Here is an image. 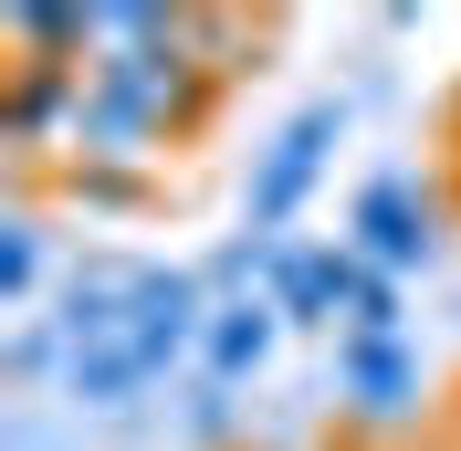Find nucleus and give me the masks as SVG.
Instances as JSON below:
<instances>
[{
	"instance_id": "0eeeda50",
	"label": "nucleus",
	"mask_w": 461,
	"mask_h": 451,
	"mask_svg": "<svg viewBox=\"0 0 461 451\" xmlns=\"http://www.w3.org/2000/svg\"><path fill=\"white\" fill-rule=\"evenodd\" d=\"M32 294H42V221L11 210L0 221V305H32Z\"/></svg>"
},
{
	"instance_id": "20e7f679",
	"label": "nucleus",
	"mask_w": 461,
	"mask_h": 451,
	"mask_svg": "<svg viewBox=\"0 0 461 451\" xmlns=\"http://www.w3.org/2000/svg\"><path fill=\"white\" fill-rule=\"evenodd\" d=\"M336 399L357 430H409L430 399V357L420 336H336Z\"/></svg>"
},
{
	"instance_id": "f03ea898",
	"label": "nucleus",
	"mask_w": 461,
	"mask_h": 451,
	"mask_svg": "<svg viewBox=\"0 0 461 451\" xmlns=\"http://www.w3.org/2000/svg\"><path fill=\"white\" fill-rule=\"evenodd\" d=\"M336 147H346V95L294 106L284 126L252 147V179H241V231H252V242H294L304 199H315L325 169H336Z\"/></svg>"
},
{
	"instance_id": "6e6552de",
	"label": "nucleus",
	"mask_w": 461,
	"mask_h": 451,
	"mask_svg": "<svg viewBox=\"0 0 461 451\" xmlns=\"http://www.w3.org/2000/svg\"><path fill=\"white\" fill-rule=\"evenodd\" d=\"M346 336H409V283L367 273V283H357V305H346Z\"/></svg>"
},
{
	"instance_id": "7ed1b4c3",
	"label": "nucleus",
	"mask_w": 461,
	"mask_h": 451,
	"mask_svg": "<svg viewBox=\"0 0 461 451\" xmlns=\"http://www.w3.org/2000/svg\"><path fill=\"white\" fill-rule=\"evenodd\" d=\"M346 253L367 262V273H388V283L430 273V253H440V199L420 189L409 169L357 179V199H346Z\"/></svg>"
},
{
	"instance_id": "39448f33",
	"label": "nucleus",
	"mask_w": 461,
	"mask_h": 451,
	"mask_svg": "<svg viewBox=\"0 0 461 451\" xmlns=\"http://www.w3.org/2000/svg\"><path fill=\"white\" fill-rule=\"evenodd\" d=\"M357 283H367V262L346 253V231L336 242H273V305H284L294 336H346V305H357Z\"/></svg>"
},
{
	"instance_id": "423d86ee",
	"label": "nucleus",
	"mask_w": 461,
	"mask_h": 451,
	"mask_svg": "<svg viewBox=\"0 0 461 451\" xmlns=\"http://www.w3.org/2000/svg\"><path fill=\"white\" fill-rule=\"evenodd\" d=\"M284 336H294V326H284V305H273V294H230V305H210V336H200L210 399L252 389L262 367H273V346H284Z\"/></svg>"
},
{
	"instance_id": "1a4fd4ad",
	"label": "nucleus",
	"mask_w": 461,
	"mask_h": 451,
	"mask_svg": "<svg viewBox=\"0 0 461 451\" xmlns=\"http://www.w3.org/2000/svg\"><path fill=\"white\" fill-rule=\"evenodd\" d=\"M42 367H63V326L53 315H32L22 336H11V378H42Z\"/></svg>"
},
{
	"instance_id": "f257e3e1",
	"label": "nucleus",
	"mask_w": 461,
	"mask_h": 451,
	"mask_svg": "<svg viewBox=\"0 0 461 451\" xmlns=\"http://www.w3.org/2000/svg\"><path fill=\"white\" fill-rule=\"evenodd\" d=\"M210 273L147 253H85L63 273V399L74 410H126L168 378L178 357H200L210 336Z\"/></svg>"
}]
</instances>
